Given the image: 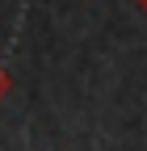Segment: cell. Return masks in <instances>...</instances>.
I'll use <instances>...</instances> for the list:
<instances>
[{"instance_id":"2","label":"cell","mask_w":147,"mask_h":151,"mask_svg":"<svg viewBox=\"0 0 147 151\" xmlns=\"http://www.w3.org/2000/svg\"><path fill=\"white\" fill-rule=\"evenodd\" d=\"M135 4H143V9H147V0H135Z\"/></svg>"},{"instance_id":"1","label":"cell","mask_w":147,"mask_h":151,"mask_svg":"<svg viewBox=\"0 0 147 151\" xmlns=\"http://www.w3.org/2000/svg\"><path fill=\"white\" fill-rule=\"evenodd\" d=\"M9 84H13V80H9V71L0 67V101H4V92H9Z\"/></svg>"}]
</instances>
